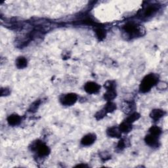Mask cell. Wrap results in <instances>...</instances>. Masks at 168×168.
<instances>
[{"label": "cell", "mask_w": 168, "mask_h": 168, "mask_svg": "<svg viewBox=\"0 0 168 168\" xmlns=\"http://www.w3.org/2000/svg\"><path fill=\"white\" fill-rule=\"evenodd\" d=\"M123 32L129 38H134L142 35V29L141 26L134 22L125 23L122 27Z\"/></svg>", "instance_id": "cell-1"}, {"label": "cell", "mask_w": 168, "mask_h": 168, "mask_svg": "<svg viewBox=\"0 0 168 168\" xmlns=\"http://www.w3.org/2000/svg\"><path fill=\"white\" fill-rule=\"evenodd\" d=\"M158 82V77L154 74H149L142 79L139 86V91L145 93L151 91V89Z\"/></svg>", "instance_id": "cell-2"}, {"label": "cell", "mask_w": 168, "mask_h": 168, "mask_svg": "<svg viewBox=\"0 0 168 168\" xmlns=\"http://www.w3.org/2000/svg\"><path fill=\"white\" fill-rule=\"evenodd\" d=\"M30 149L32 151L36 152L38 156L44 158L50 154V148L45 144L40 141H35L31 144Z\"/></svg>", "instance_id": "cell-3"}, {"label": "cell", "mask_w": 168, "mask_h": 168, "mask_svg": "<svg viewBox=\"0 0 168 168\" xmlns=\"http://www.w3.org/2000/svg\"><path fill=\"white\" fill-rule=\"evenodd\" d=\"M159 10V6L156 4L148 5L142 10L140 16L141 19H148L156 14Z\"/></svg>", "instance_id": "cell-4"}, {"label": "cell", "mask_w": 168, "mask_h": 168, "mask_svg": "<svg viewBox=\"0 0 168 168\" xmlns=\"http://www.w3.org/2000/svg\"><path fill=\"white\" fill-rule=\"evenodd\" d=\"M78 99V96L74 93H67L62 95L60 97V102L64 106H72Z\"/></svg>", "instance_id": "cell-5"}, {"label": "cell", "mask_w": 168, "mask_h": 168, "mask_svg": "<svg viewBox=\"0 0 168 168\" xmlns=\"http://www.w3.org/2000/svg\"><path fill=\"white\" fill-rule=\"evenodd\" d=\"M84 89L89 94H96L99 92L100 86L93 82H89L84 86Z\"/></svg>", "instance_id": "cell-6"}, {"label": "cell", "mask_w": 168, "mask_h": 168, "mask_svg": "<svg viewBox=\"0 0 168 168\" xmlns=\"http://www.w3.org/2000/svg\"><path fill=\"white\" fill-rule=\"evenodd\" d=\"M96 139H97V136L95 133H88L83 137L81 140V144L84 147L91 146L95 142Z\"/></svg>", "instance_id": "cell-7"}, {"label": "cell", "mask_w": 168, "mask_h": 168, "mask_svg": "<svg viewBox=\"0 0 168 168\" xmlns=\"http://www.w3.org/2000/svg\"><path fill=\"white\" fill-rule=\"evenodd\" d=\"M145 141L147 143V145L151 147L156 148L159 147V140L158 139V137L154 136L150 133L145 137Z\"/></svg>", "instance_id": "cell-8"}, {"label": "cell", "mask_w": 168, "mask_h": 168, "mask_svg": "<svg viewBox=\"0 0 168 168\" xmlns=\"http://www.w3.org/2000/svg\"><path fill=\"white\" fill-rule=\"evenodd\" d=\"M122 133L119 127H111L106 130L107 135L112 138H120Z\"/></svg>", "instance_id": "cell-9"}, {"label": "cell", "mask_w": 168, "mask_h": 168, "mask_svg": "<svg viewBox=\"0 0 168 168\" xmlns=\"http://www.w3.org/2000/svg\"><path fill=\"white\" fill-rule=\"evenodd\" d=\"M166 112L161 109H154L151 112L150 116L154 121H158L161 118L164 117L166 115Z\"/></svg>", "instance_id": "cell-10"}, {"label": "cell", "mask_w": 168, "mask_h": 168, "mask_svg": "<svg viewBox=\"0 0 168 168\" xmlns=\"http://www.w3.org/2000/svg\"><path fill=\"white\" fill-rule=\"evenodd\" d=\"M7 120L8 124L10 125L16 126V125H19L21 122L22 118H21V117L19 115L16 114H13L10 115L7 118Z\"/></svg>", "instance_id": "cell-11"}, {"label": "cell", "mask_w": 168, "mask_h": 168, "mask_svg": "<svg viewBox=\"0 0 168 168\" xmlns=\"http://www.w3.org/2000/svg\"><path fill=\"white\" fill-rule=\"evenodd\" d=\"M119 128L120 129L122 133H128L130 131H131L132 129H133V125H132V124L124 121L119 125Z\"/></svg>", "instance_id": "cell-12"}, {"label": "cell", "mask_w": 168, "mask_h": 168, "mask_svg": "<svg viewBox=\"0 0 168 168\" xmlns=\"http://www.w3.org/2000/svg\"><path fill=\"white\" fill-rule=\"evenodd\" d=\"M16 67L19 69H23L27 67L28 61L24 57H19L16 60Z\"/></svg>", "instance_id": "cell-13"}, {"label": "cell", "mask_w": 168, "mask_h": 168, "mask_svg": "<svg viewBox=\"0 0 168 168\" xmlns=\"http://www.w3.org/2000/svg\"><path fill=\"white\" fill-rule=\"evenodd\" d=\"M117 96L116 89L106 90V92L104 94V99L107 101H111L114 99Z\"/></svg>", "instance_id": "cell-14"}, {"label": "cell", "mask_w": 168, "mask_h": 168, "mask_svg": "<svg viewBox=\"0 0 168 168\" xmlns=\"http://www.w3.org/2000/svg\"><path fill=\"white\" fill-rule=\"evenodd\" d=\"M141 117V115L139 114L138 112H133L131 113L129 115V116L125 119V120L128 123H130V124H133L135 122H136L137 120H138Z\"/></svg>", "instance_id": "cell-15"}, {"label": "cell", "mask_w": 168, "mask_h": 168, "mask_svg": "<svg viewBox=\"0 0 168 168\" xmlns=\"http://www.w3.org/2000/svg\"><path fill=\"white\" fill-rule=\"evenodd\" d=\"M95 32L96 34V36H97L98 40L100 41L103 40L106 35V30L103 28H97L95 29Z\"/></svg>", "instance_id": "cell-16"}, {"label": "cell", "mask_w": 168, "mask_h": 168, "mask_svg": "<svg viewBox=\"0 0 168 168\" xmlns=\"http://www.w3.org/2000/svg\"><path fill=\"white\" fill-rule=\"evenodd\" d=\"M106 113H111L113 112L116 109V105L112 103L111 101H109L105 106L103 109Z\"/></svg>", "instance_id": "cell-17"}, {"label": "cell", "mask_w": 168, "mask_h": 168, "mask_svg": "<svg viewBox=\"0 0 168 168\" xmlns=\"http://www.w3.org/2000/svg\"><path fill=\"white\" fill-rule=\"evenodd\" d=\"M148 131L150 134L158 137L161 134V133H162V131H161V128L158 127L156 125L152 126V127L149 129Z\"/></svg>", "instance_id": "cell-18"}, {"label": "cell", "mask_w": 168, "mask_h": 168, "mask_svg": "<svg viewBox=\"0 0 168 168\" xmlns=\"http://www.w3.org/2000/svg\"><path fill=\"white\" fill-rule=\"evenodd\" d=\"M135 108V105L131 102H127L123 105V111L125 113H132L133 112V110Z\"/></svg>", "instance_id": "cell-19"}, {"label": "cell", "mask_w": 168, "mask_h": 168, "mask_svg": "<svg viewBox=\"0 0 168 168\" xmlns=\"http://www.w3.org/2000/svg\"><path fill=\"white\" fill-rule=\"evenodd\" d=\"M105 87L106 88V90H110V89H116V83L115 81L113 80H109L107 81L105 83Z\"/></svg>", "instance_id": "cell-20"}, {"label": "cell", "mask_w": 168, "mask_h": 168, "mask_svg": "<svg viewBox=\"0 0 168 168\" xmlns=\"http://www.w3.org/2000/svg\"><path fill=\"white\" fill-rule=\"evenodd\" d=\"M128 140L125 139H122L119 141L118 145H117V148L119 151H122L125 148L127 147L128 146Z\"/></svg>", "instance_id": "cell-21"}, {"label": "cell", "mask_w": 168, "mask_h": 168, "mask_svg": "<svg viewBox=\"0 0 168 168\" xmlns=\"http://www.w3.org/2000/svg\"><path fill=\"white\" fill-rule=\"evenodd\" d=\"M106 114L107 113L105 112V110L104 109H102V110H99V112H97L95 116L96 119L99 120V119H103L106 115Z\"/></svg>", "instance_id": "cell-22"}, {"label": "cell", "mask_w": 168, "mask_h": 168, "mask_svg": "<svg viewBox=\"0 0 168 168\" xmlns=\"http://www.w3.org/2000/svg\"><path fill=\"white\" fill-rule=\"evenodd\" d=\"M40 100H36L35 102H34V103L31 105V107H30V111L33 112V111H35L36 110L38 109V106H40Z\"/></svg>", "instance_id": "cell-23"}, {"label": "cell", "mask_w": 168, "mask_h": 168, "mask_svg": "<svg viewBox=\"0 0 168 168\" xmlns=\"http://www.w3.org/2000/svg\"><path fill=\"white\" fill-rule=\"evenodd\" d=\"M10 94V89L7 88V87H4L1 89V96L2 97H4V96H7Z\"/></svg>", "instance_id": "cell-24"}, {"label": "cell", "mask_w": 168, "mask_h": 168, "mask_svg": "<svg viewBox=\"0 0 168 168\" xmlns=\"http://www.w3.org/2000/svg\"><path fill=\"white\" fill-rule=\"evenodd\" d=\"M101 158L103 159L104 161H106L107 160H109L110 158V155L106 152H102L101 154Z\"/></svg>", "instance_id": "cell-25"}, {"label": "cell", "mask_w": 168, "mask_h": 168, "mask_svg": "<svg viewBox=\"0 0 168 168\" xmlns=\"http://www.w3.org/2000/svg\"><path fill=\"white\" fill-rule=\"evenodd\" d=\"M76 167H87V165H85V164H79V165H77V166H76Z\"/></svg>", "instance_id": "cell-26"}]
</instances>
